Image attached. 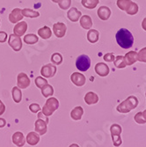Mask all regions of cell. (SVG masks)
Listing matches in <instances>:
<instances>
[{
  "label": "cell",
  "mask_w": 146,
  "mask_h": 147,
  "mask_svg": "<svg viewBox=\"0 0 146 147\" xmlns=\"http://www.w3.org/2000/svg\"><path fill=\"white\" fill-rule=\"evenodd\" d=\"M79 24H80L82 28L85 30H89L92 26V20L89 15H84L81 16L80 19H79Z\"/></svg>",
  "instance_id": "18"
},
{
  "label": "cell",
  "mask_w": 146,
  "mask_h": 147,
  "mask_svg": "<svg viewBox=\"0 0 146 147\" xmlns=\"http://www.w3.org/2000/svg\"><path fill=\"white\" fill-rule=\"evenodd\" d=\"M84 100L87 105H94L99 101V96L94 92H88L85 94Z\"/></svg>",
  "instance_id": "19"
},
{
  "label": "cell",
  "mask_w": 146,
  "mask_h": 147,
  "mask_svg": "<svg viewBox=\"0 0 146 147\" xmlns=\"http://www.w3.org/2000/svg\"><path fill=\"white\" fill-rule=\"evenodd\" d=\"M30 78L25 72L19 73L17 77V86L20 89H26L30 86Z\"/></svg>",
  "instance_id": "8"
},
{
  "label": "cell",
  "mask_w": 146,
  "mask_h": 147,
  "mask_svg": "<svg viewBox=\"0 0 146 147\" xmlns=\"http://www.w3.org/2000/svg\"><path fill=\"white\" fill-rule=\"evenodd\" d=\"M6 125V121L4 118H0V128H4Z\"/></svg>",
  "instance_id": "43"
},
{
  "label": "cell",
  "mask_w": 146,
  "mask_h": 147,
  "mask_svg": "<svg viewBox=\"0 0 146 147\" xmlns=\"http://www.w3.org/2000/svg\"><path fill=\"white\" fill-rule=\"evenodd\" d=\"M81 16H82V12L79 11L77 8H76V7L69 8V11L67 12V17L71 22L78 21V20L80 19Z\"/></svg>",
  "instance_id": "15"
},
{
  "label": "cell",
  "mask_w": 146,
  "mask_h": 147,
  "mask_svg": "<svg viewBox=\"0 0 146 147\" xmlns=\"http://www.w3.org/2000/svg\"><path fill=\"white\" fill-rule=\"evenodd\" d=\"M23 41L26 44H28V45H33L35 44L36 42H38L39 41V37L34 34H26L23 38Z\"/></svg>",
  "instance_id": "25"
},
{
  "label": "cell",
  "mask_w": 146,
  "mask_h": 147,
  "mask_svg": "<svg viewBox=\"0 0 146 147\" xmlns=\"http://www.w3.org/2000/svg\"><path fill=\"white\" fill-rule=\"evenodd\" d=\"M134 119H135V121H136L138 124H144V123H145V122L143 121V115H142V112L137 113V115H135Z\"/></svg>",
  "instance_id": "38"
},
{
  "label": "cell",
  "mask_w": 146,
  "mask_h": 147,
  "mask_svg": "<svg viewBox=\"0 0 146 147\" xmlns=\"http://www.w3.org/2000/svg\"><path fill=\"white\" fill-rule=\"evenodd\" d=\"M52 2H54V3H58V1L59 0H51Z\"/></svg>",
  "instance_id": "47"
},
{
  "label": "cell",
  "mask_w": 146,
  "mask_h": 147,
  "mask_svg": "<svg viewBox=\"0 0 146 147\" xmlns=\"http://www.w3.org/2000/svg\"><path fill=\"white\" fill-rule=\"evenodd\" d=\"M115 39L118 45L124 49H130L134 44V37L131 32L126 28L119 29L115 34Z\"/></svg>",
  "instance_id": "1"
},
{
  "label": "cell",
  "mask_w": 146,
  "mask_h": 147,
  "mask_svg": "<svg viewBox=\"0 0 146 147\" xmlns=\"http://www.w3.org/2000/svg\"><path fill=\"white\" fill-rule=\"evenodd\" d=\"M110 131H111V136H112L114 145L115 147L120 146L122 144V141L121 138V133L122 131V127L119 124H113L110 128Z\"/></svg>",
  "instance_id": "5"
},
{
  "label": "cell",
  "mask_w": 146,
  "mask_h": 147,
  "mask_svg": "<svg viewBox=\"0 0 146 147\" xmlns=\"http://www.w3.org/2000/svg\"><path fill=\"white\" fill-rule=\"evenodd\" d=\"M34 83L36 85V86L38 88H42L44 86H46L48 83V80L46 79V78L42 77V76H40V77H36V78L34 79Z\"/></svg>",
  "instance_id": "33"
},
{
  "label": "cell",
  "mask_w": 146,
  "mask_h": 147,
  "mask_svg": "<svg viewBox=\"0 0 146 147\" xmlns=\"http://www.w3.org/2000/svg\"><path fill=\"white\" fill-rule=\"evenodd\" d=\"M7 34L5 31H0V42L4 43L7 41Z\"/></svg>",
  "instance_id": "40"
},
{
  "label": "cell",
  "mask_w": 146,
  "mask_h": 147,
  "mask_svg": "<svg viewBox=\"0 0 146 147\" xmlns=\"http://www.w3.org/2000/svg\"><path fill=\"white\" fill-rule=\"evenodd\" d=\"M71 80L76 86H83L85 84L86 78L85 76L80 72H73L71 75Z\"/></svg>",
  "instance_id": "11"
},
{
  "label": "cell",
  "mask_w": 146,
  "mask_h": 147,
  "mask_svg": "<svg viewBox=\"0 0 146 147\" xmlns=\"http://www.w3.org/2000/svg\"><path fill=\"white\" fill-rule=\"evenodd\" d=\"M138 106V99L136 96H129L125 100H123L122 103H120L117 106V111L120 113H129L131 110L135 109Z\"/></svg>",
  "instance_id": "2"
},
{
  "label": "cell",
  "mask_w": 146,
  "mask_h": 147,
  "mask_svg": "<svg viewBox=\"0 0 146 147\" xmlns=\"http://www.w3.org/2000/svg\"><path fill=\"white\" fill-rule=\"evenodd\" d=\"M66 31H67V26L63 22H57L53 25V32L57 38L64 37Z\"/></svg>",
  "instance_id": "9"
},
{
  "label": "cell",
  "mask_w": 146,
  "mask_h": 147,
  "mask_svg": "<svg viewBox=\"0 0 146 147\" xmlns=\"http://www.w3.org/2000/svg\"><path fill=\"white\" fill-rule=\"evenodd\" d=\"M114 64L116 68L118 69H123L125 68L127 64L125 63V59H124V57L122 56H117L114 57Z\"/></svg>",
  "instance_id": "28"
},
{
  "label": "cell",
  "mask_w": 146,
  "mask_h": 147,
  "mask_svg": "<svg viewBox=\"0 0 146 147\" xmlns=\"http://www.w3.org/2000/svg\"><path fill=\"white\" fill-rule=\"evenodd\" d=\"M8 44L13 50L18 52L20 51V49H22V40L20 36L11 34L9 35L8 38Z\"/></svg>",
  "instance_id": "6"
},
{
  "label": "cell",
  "mask_w": 146,
  "mask_h": 147,
  "mask_svg": "<svg viewBox=\"0 0 146 147\" xmlns=\"http://www.w3.org/2000/svg\"><path fill=\"white\" fill-rule=\"evenodd\" d=\"M142 115H143V121L146 123V109L143 112H142Z\"/></svg>",
  "instance_id": "45"
},
{
  "label": "cell",
  "mask_w": 146,
  "mask_h": 147,
  "mask_svg": "<svg viewBox=\"0 0 146 147\" xmlns=\"http://www.w3.org/2000/svg\"><path fill=\"white\" fill-rule=\"evenodd\" d=\"M124 59L128 66L134 64L137 61V53L136 51H129L124 56Z\"/></svg>",
  "instance_id": "20"
},
{
  "label": "cell",
  "mask_w": 146,
  "mask_h": 147,
  "mask_svg": "<svg viewBox=\"0 0 146 147\" xmlns=\"http://www.w3.org/2000/svg\"><path fill=\"white\" fill-rule=\"evenodd\" d=\"M26 30H28V23H26V21L21 20V21L15 24L14 28H13V34H14L15 35L21 37L22 35L25 34Z\"/></svg>",
  "instance_id": "12"
},
{
  "label": "cell",
  "mask_w": 146,
  "mask_h": 147,
  "mask_svg": "<svg viewBox=\"0 0 146 147\" xmlns=\"http://www.w3.org/2000/svg\"><path fill=\"white\" fill-rule=\"evenodd\" d=\"M51 63L55 65H60L63 63V56L60 53H54L50 57Z\"/></svg>",
  "instance_id": "32"
},
{
  "label": "cell",
  "mask_w": 146,
  "mask_h": 147,
  "mask_svg": "<svg viewBox=\"0 0 146 147\" xmlns=\"http://www.w3.org/2000/svg\"><path fill=\"white\" fill-rule=\"evenodd\" d=\"M0 26H1V20H0Z\"/></svg>",
  "instance_id": "48"
},
{
  "label": "cell",
  "mask_w": 146,
  "mask_h": 147,
  "mask_svg": "<svg viewBox=\"0 0 146 147\" xmlns=\"http://www.w3.org/2000/svg\"><path fill=\"white\" fill-rule=\"evenodd\" d=\"M83 115H84V109L80 106L76 107V108H74L71 112V117L74 120V121H78V120H80L82 118Z\"/></svg>",
  "instance_id": "22"
},
{
  "label": "cell",
  "mask_w": 146,
  "mask_h": 147,
  "mask_svg": "<svg viewBox=\"0 0 146 147\" xmlns=\"http://www.w3.org/2000/svg\"><path fill=\"white\" fill-rule=\"evenodd\" d=\"M126 12L128 13L129 15H135L137 14V13L138 12V5L137 4L132 2L129 5V7L127 9Z\"/></svg>",
  "instance_id": "34"
},
{
  "label": "cell",
  "mask_w": 146,
  "mask_h": 147,
  "mask_svg": "<svg viewBox=\"0 0 146 147\" xmlns=\"http://www.w3.org/2000/svg\"><path fill=\"white\" fill-rule=\"evenodd\" d=\"M47 123L44 122L43 120L42 119H37L36 122L34 123V129H35V132H37L39 135H44L45 133L47 132Z\"/></svg>",
  "instance_id": "14"
},
{
  "label": "cell",
  "mask_w": 146,
  "mask_h": 147,
  "mask_svg": "<svg viewBox=\"0 0 146 147\" xmlns=\"http://www.w3.org/2000/svg\"><path fill=\"white\" fill-rule=\"evenodd\" d=\"M38 35L44 39V40H47V39H49L52 35V31L51 29L48 28L47 26H44L42 28H41L39 30H38Z\"/></svg>",
  "instance_id": "24"
},
{
  "label": "cell",
  "mask_w": 146,
  "mask_h": 147,
  "mask_svg": "<svg viewBox=\"0 0 146 147\" xmlns=\"http://www.w3.org/2000/svg\"><path fill=\"white\" fill-rule=\"evenodd\" d=\"M100 2V0H81L82 5L86 9H94Z\"/></svg>",
  "instance_id": "30"
},
{
  "label": "cell",
  "mask_w": 146,
  "mask_h": 147,
  "mask_svg": "<svg viewBox=\"0 0 146 147\" xmlns=\"http://www.w3.org/2000/svg\"><path fill=\"white\" fill-rule=\"evenodd\" d=\"M114 55L113 54V53H107L106 55H104L103 57V59L106 61V62H108V63H111V62H114Z\"/></svg>",
  "instance_id": "39"
},
{
  "label": "cell",
  "mask_w": 146,
  "mask_h": 147,
  "mask_svg": "<svg viewBox=\"0 0 146 147\" xmlns=\"http://www.w3.org/2000/svg\"><path fill=\"white\" fill-rule=\"evenodd\" d=\"M12 143L18 147H22L26 144V138L23 135V133L20 131L15 132L12 135Z\"/></svg>",
  "instance_id": "17"
},
{
  "label": "cell",
  "mask_w": 146,
  "mask_h": 147,
  "mask_svg": "<svg viewBox=\"0 0 146 147\" xmlns=\"http://www.w3.org/2000/svg\"><path fill=\"white\" fill-rule=\"evenodd\" d=\"M11 95H12V99L14 100V102L16 103H20L22 100V92L20 88H19L18 86H14L11 89Z\"/></svg>",
  "instance_id": "26"
},
{
  "label": "cell",
  "mask_w": 146,
  "mask_h": 147,
  "mask_svg": "<svg viewBox=\"0 0 146 147\" xmlns=\"http://www.w3.org/2000/svg\"><path fill=\"white\" fill-rule=\"evenodd\" d=\"M22 11V14L24 17H26V18H31V19H34V18H38L40 16V12L37 11H34L32 9H29V8H25V9H22L21 10Z\"/></svg>",
  "instance_id": "27"
},
{
  "label": "cell",
  "mask_w": 146,
  "mask_h": 147,
  "mask_svg": "<svg viewBox=\"0 0 146 147\" xmlns=\"http://www.w3.org/2000/svg\"><path fill=\"white\" fill-rule=\"evenodd\" d=\"M41 89H42V94L45 98L51 97L53 94H54V88H53V86L49 84H47Z\"/></svg>",
  "instance_id": "29"
},
{
  "label": "cell",
  "mask_w": 146,
  "mask_h": 147,
  "mask_svg": "<svg viewBox=\"0 0 146 147\" xmlns=\"http://www.w3.org/2000/svg\"><path fill=\"white\" fill-rule=\"evenodd\" d=\"M132 3L131 0H117L116 5L119 9H121L122 11H127V9L129 7L130 4Z\"/></svg>",
  "instance_id": "31"
},
{
  "label": "cell",
  "mask_w": 146,
  "mask_h": 147,
  "mask_svg": "<svg viewBox=\"0 0 146 147\" xmlns=\"http://www.w3.org/2000/svg\"><path fill=\"white\" fill-rule=\"evenodd\" d=\"M100 39V33L96 29H89L87 33V40L91 43H95Z\"/></svg>",
  "instance_id": "23"
},
{
  "label": "cell",
  "mask_w": 146,
  "mask_h": 147,
  "mask_svg": "<svg viewBox=\"0 0 146 147\" xmlns=\"http://www.w3.org/2000/svg\"><path fill=\"white\" fill-rule=\"evenodd\" d=\"M37 116H38V118L39 119H42V120H43L44 122H46L47 123H48V116H46L42 112H38V114H37Z\"/></svg>",
  "instance_id": "41"
},
{
  "label": "cell",
  "mask_w": 146,
  "mask_h": 147,
  "mask_svg": "<svg viewBox=\"0 0 146 147\" xmlns=\"http://www.w3.org/2000/svg\"><path fill=\"white\" fill-rule=\"evenodd\" d=\"M75 64H76V68L78 71L85 72L88 71L89 68L91 67V59L87 55L83 54L77 57Z\"/></svg>",
  "instance_id": "4"
},
{
  "label": "cell",
  "mask_w": 146,
  "mask_h": 147,
  "mask_svg": "<svg viewBox=\"0 0 146 147\" xmlns=\"http://www.w3.org/2000/svg\"><path fill=\"white\" fill-rule=\"evenodd\" d=\"M69 147H79L77 144H71Z\"/></svg>",
  "instance_id": "46"
},
{
  "label": "cell",
  "mask_w": 146,
  "mask_h": 147,
  "mask_svg": "<svg viewBox=\"0 0 146 147\" xmlns=\"http://www.w3.org/2000/svg\"><path fill=\"white\" fill-rule=\"evenodd\" d=\"M59 108V101L57 98L54 97H48V99L46 100L43 108H42V113L46 116L52 115L56 110H57Z\"/></svg>",
  "instance_id": "3"
},
{
  "label": "cell",
  "mask_w": 146,
  "mask_h": 147,
  "mask_svg": "<svg viewBox=\"0 0 146 147\" xmlns=\"http://www.w3.org/2000/svg\"><path fill=\"white\" fill-rule=\"evenodd\" d=\"M94 70H95V72L100 77L108 76L109 74V71H110L108 65H107V63H98L95 65Z\"/></svg>",
  "instance_id": "13"
},
{
  "label": "cell",
  "mask_w": 146,
  "mask_h": 147,
  "mask_svg": "<svg viewBox=\"0 0 146 147\" xmlns=\"http://www.w3.org/2000/svg\"><path fill=\"white\" fill-rule=\"evenodd\" d=\"M57 65L52 64V63H48V64H45L43 65L42 69H41V74L42 77L46 78H53L56 73H57Z\"/></svg>",
  "instance_id": "7"
},
{
  "label": "cell",
  "mask_w": 146,
  "mask_h": 147,
  "mask_svg": "<svg viewBox=\"0 0 146 147\" xmlns=\"http://www.w3.org/2000/svg\"><path fill=\"white\" fill-rule=\"evenodd\" d=\"M145 95H146V92H145Z\"/></svg>",
  "instance_id": "49"
},
{
  "label": "cell",
  "mask_w": 146,
  "mask_h": 147,
  "mask_svg": "<svg viewBox=\"0 0 146 147\" xmlns=\"http://www.w3.org/2000/svg\"><path fill=\"white\" fill-rule=\"evenodd\" d=\"M29 110L32 112V113H38L40 110H41V107H40L39 104L37 103H32L29 105Z\"/></svg>",
  "instance_id": "37"
},
{
  "label": "cell",
  "mask_w": 146,
  "mask_h": 147,
  "mask_svg": "<svg viewBox=\"0 0 146 147\" xmlns=\"http://www.w3.org/2000/svg\"><path fill=\"white\" fill-rule=\"evenodd\" d=\"M137 61L146 63V47L143 48L138 53H137Z\"/></svg>",
  "instance_id": "36"
},
{
  "label": "cell",
  "mask_w": 146,
  "mask_h": 147,
  "mask_svg": "<svg viewBox=\"0 0 146 147\" xmlns=\"http://www.w3.org/2000/svg\"><path fill=\"white\" fill-rule=\"evenodd\" d=\"M58 5L62 10H67L71 5V0H59Z\"/></svg>",
  "instance_id": "35"
},
{
  "label": "cell",
  "mask_w": 146,
  "mask_h": 147,
  "mask_svg": "<svg viewBox=\"0 0 146 147\" xmlns=\"http://www.w3.org/2000/svg\"><path fill=\"white\" fill-rule=\"evenodd\" d=\"M142 28H143V30H145L146 31V17L143 20V21H142Z\"/></svg>",
  "instance_id": "44"
},
{
  "label": "cell",
  "mask_w": 146,
  "mask_h": 147,
  "mask_svg": "<svg viewBox=\"0 0 146 147\" xmlns=\"http://www.w3.org/2000/svg\"><path fill=\"white\" fill-rule=\"evenodd\" d=\"M5 104L2 102V100H0V115H3V114L5 113Z\"/></svg>",
  "instance_id": "42"
},
{
  "label": "cell",
  "mask_w": 146,
  "mask_h": 147,
  "mask_svg": "<svg viewBox=\"0 0 146 147\" xmlns=\"http://www.w3.org/2000/svg\"><path fill=\"white\" fill-rule=\"evenodd\" d=\"M24 18L22 11L20 8H14L8 16V20L12 24H16L20 21L22 20V19Z\"/></svg>",
  "instance_id": "10"
},
{
  "label": "cell",
  "mask_w": 146,
  "mask_h": 147,
  "mask_svg": "<svg viewBox=\"0 0 146 147\" xmlns=\"http://www.w3.org/2000/svg\"><path fill=\"white\" fill-rule=\"evenodd\" d=\"M97 14H98V17L101 20L106 21V20H108L110 18V16H111V10L108 6L102 5V6H100L98 9Z\"/></svg>",
  "instance_id": "16"
},
{
  "label": "cell",
  "mask_w": 146,
  "mask_h": 147,
  "mask_svg": "<svg viewBox=\"0 0 146 147\" xmlns=\"http://www.w3.org/2000/svg\"><path fill=\"white\" fill-rule=\"evenodd\" d=\"M26 143L30 145H36L40 141V135L37 132H29L26 136Z\"/></svg>",
  "instance_id": "21"
}]
</instances>
